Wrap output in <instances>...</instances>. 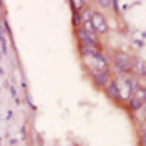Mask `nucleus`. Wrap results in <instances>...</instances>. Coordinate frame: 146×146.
<instances>
[{
  "label": "nucleus",
  "mask_w": 146,
  "mask_h": 146,
  "mask_svg": "<svg viewBox=\"0 0 146 146\" xmlns=\"http://www.w3.org/2000/svg\"><path fill=\"white\" fill-rule=\"evenodd\" d=\"M91 23H93V27H95V30H98V32H101V33H105L106 32V22H105V17H101L100 13H93L91 15Z\"/></svg>",
  "instance_id": "nucleus-2"
},
{
  "label": "nucleus",
  "mask_w": 146,
  "mask_h": 146,
  "mask_svg": "<svg viewBox=\"0 0 146 146\" xmlns=\"http://www.w3.org/2000/svg\"><path fill=\"white\" fill-rule=\"evenodd\" d=\"M88 20H91V12L86 10V12L83 13V22H88Z\"/></svg>",
  "instance_id": "nucleus-9"
},
{
  "label": "nucleus",
  "mask_w": 146,
  "mask_h": 146,
  "mask_svg": "<svg viewBox=\"0 0 146 146\" xmlns=\"http://www.w3.org/2000/svg\"><path fill=\"white\" fill-rule=\"evenodd\" d=\"M85 28H86L85 32H88V33H91V35H95V32H96V30H95V27H93V23H91V20L85 22Z\"/></svg>",
  "instance_id": "nucleus-7"
},
{
  "label": "nucleus",
  "mask_w": 146,
  "mask_h": 146,
  "mask_svg": "<svg viewBox=\"0 0 146 146\" xmlns=\"http://www.w3.org/2000/svg\"><path fill=\"white\" fill-rule=\"evenodd\" d=\"M133 66H135V70H136L139 75H145V72H146V68H145V60L136 58V60H135V63H133Z\"/></svg>",
  "instance_id": "nucleus-6"
},
{
  "label": "nucleus",
  "mask_w": 146,
  "mask_h": 146,
  "mask_svg": "<svg viewBox=\"0 0 146 146\" xmlns=\"http://www.w3.org/2000/svg\"><path fill=\"white\" fill-rule=\"evenodd\" d=\"M73 5H75V9H80V5H83L82 2H73Z\"/></svg>",
  "instance_id": "nucleus-11"
},
{
  "label": "nucleus",
  "mask_w": 146,
  "mask_h": 146,
  "mask_svg": "<svg viewBox=\"0 0 146 146\" xmlns=\"http://www.w3.org/2000/svg\"><path fill=\"white\" fill-rule=\"evenodd\" d=\"M93 76H95V82L98 83L100 86H106V85H108L110 75H108V72H106V70H101V72L93 73Z\"/></svg>",
  "instance_id": "nucleus-4"
},
{
  "label": "nucleus",
  "mask_w": 146,
  "mask_h": 146,
  "mask_svg": "<svg viewBox=\"0 0 146 146\" xmlns=\"http://www.w3.org/2000/svg\"><path fill=\"white\" fill-rule=\"evenodd\" d=\"M115 66L118 68L119 72H128L131 68V62H129V58L125 53H119L115 58Z\"/></svg>",
  "instance_id": "nucleus-1"
},
{
  "label": "nucleus",
  "mask_w": 146,
  "mask_h": 146,
  "mask_svg": "<svg viewBox=\"0 0 146 146\" xmlns=\"http://www.w3.org/2000/svg\"><path fill=\"white\" fill-rule=\"evenodd\" d=\"M106 91H108V95L113 100H119L121 98V91H119V86L116 83H110L108 86H106Z\"/></svg>",
  "instance_id": "nucleus-5"
},
{
  "label": "nucleus",
  "mask_w": 146,
  "mask_h": 146,
  "mask_svg": "<svg viewBox=\"0 0 146 146\" xmlns=\"http://www.w3.org/2000/svg\"><path fill=\"white\" fill-rule=\"evenodd\" d=\"M141 105H143V101L138 100V98H135V96H133V100H131V106H133L135 110H138L139 106H141Z\"/></svg>",
  "instance_id": "nucleus-8"
},
{
  "label": "nucleus",
  "mask_w": 146,
  "mask_h": 146,
  "mask_svg": "<svg viewBox=\"0 0 146 146\" xmlns=\"http://www.w3.org/2000/svg\"><path fill=\"white\" fill-rule=\"evenodd\" d=\"M73 22H75V23H80V17H78V13L73 15Z\"/></svg>",
  "instance_id": "nucleus-10"
},
{
  "label": "nucleus",
  "mask_w": 146,
  "mask_h": 146,
  "mask_svg": "<svg viewBox=\"0 0 146 146\" xmlns=\"http://www.w3.org/2000/svg\"><path fill=\"white\" fill-rule=\"evenodd\" d=\"M78 35H80V38L86 43V46H91V48H95V46H96V38H95V35H91V33L85 32V30H80V32H78Z\"/></svg>",
  "instance_id": "nucleus-3"
},
{
  "label": "nucleus",
  "mask_w": 146,
  "mask_h": 146,
  "mask_svg": "<svg viewBox=\"0 0 146 146\" xmlns=\"http://www.w3.org/2000/svg\"><path fill=\"white\" fill-rule=\"evenodd\" d=\"M101 5H103V7H110V2H100Z\"/></svg>",
  "instance_id": "nucleus-12"
}]
</instances>
